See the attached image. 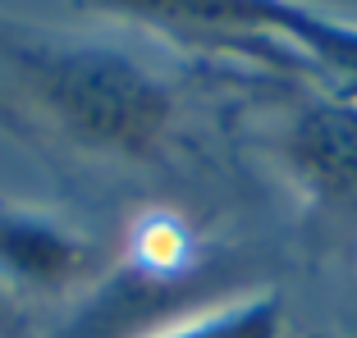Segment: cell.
Instances as JSON below:
<instances>
[{
  "instance_id": "obj_1",
  "label": "cell",
  "mask_w": 357,
  "mask_h": 338,
  "mask_svg": "<svg viewBox=\"0 0 357 338\" xmlns=\"http://www.w3.org/2000/svg\"><path fill=\"white\" fill-rule=\"evenodd\" d=\"M5 92L69 147L92 156H151L174 115V96L151 69L96 42H0Z\"/></svg>"
},
{
  "instance_id": "obj_5",
  "label": "cell",
  "mask_w": 357,
  "mask_h": 338,
  "mask_svg": "<svg viewBox=\"0 0 357 338\" xmlns=\"http://www.w3.org/2000/svg\"><path fill=\"white\" fill-rule=\"evenodd\" d=\"M280 329H284V307L275 293H266L248 297L238 307H225L215 316H197L156 338H280Z\"/></svg>"
},
{
  "instance_id": "obj_2",
  "label": "cell",
  "mask_w": 357,
  "mask_h": 338,
  "mask_svg": "<svg viewBox=\"0 0 357 338\" xmlns=\"http://www.w3.org/2000/svg\"><path fill=\"white\" fill-rule=\"evenodd\" d=\"M83 10L178 32L183 42L252 55L275 69H321L339 96L357 101V23L330 19L303 0H78Z\"/></svg>"
},
{
  "instance_id": "obj_3",
  "label": "cell",
  "mask_w": 357,
  "mask_h": 338,
  "mask_svg": "<svg viewBox=\"0 0 357 338\" xmlns=\"http://www.w3.org/2000/svg\"><path fill=\"white\" fill-rule=\"evenodd\" d=\"M289 165L326 201V211L348 215L357 229V101H316L289 128Z\"/></svg>"
},
{
  "instance_id": "obj_4",
  "label": "cell",
  "mask_w": 357,
  "mask_h": 338,
  "mask_svg": "<svg viewBox=\"0 0 357 338\" xmlns=\"http://www.w3.org/2000/svg\"><path fill=\"white\" fill-rule=\"evenodd\" d=\"M96 270V247L51 215H32L0 201V284L10 288H69Z\"/></svg>"
},
{
  "instance_id": "obj_6",
  "label": "cell",
  "mask_w": 357,
  "mask_h": 338,
  "mask_svg": "<svg viewBox=\"0 0 357 338\" xmlns=\"http://www.w3.org/2000/svg\"><path fill=\"white\" fill-rule=\"evenodd\" d=\"M19 329V302H14L10 284H0V338H10Z\"/></svg>"
}]
</instances>
